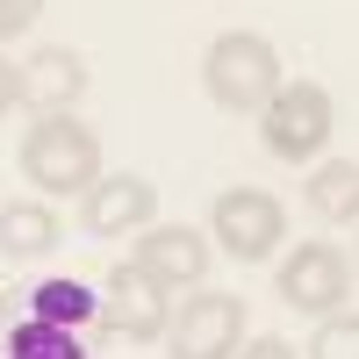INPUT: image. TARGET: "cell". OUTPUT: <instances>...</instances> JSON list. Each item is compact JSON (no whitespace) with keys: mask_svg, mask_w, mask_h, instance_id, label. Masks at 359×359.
I'll list each match as a JSON object with an SVG mask.
<instances>
[{"mask_svg":"<svg viewBox=\"0 0 359 359\" xmlns=\"http://www.w3.org/2000/svg\"><path fill=\"white\" fill-rule=\"evenodd\" d=\"M15 165H22L29 187H36V201H79L101 180V137L86 130L79 115H36V123L22 130Z\"/></svg>","mask_w":359,"mask_h":359,"instance_id":"cell-1","label":"cell"},{"mask_svg":"<svg viewBox=\"0 0 359 359\" xmlns=\"http://www.w3.org/2000/svg\"><path fill=\"white\" fill-rule=\"evenodd\" d=\"M201 86H208V101H216L223 115H259L287 86V72H280V50L266 36L223 29V36L208 43V57H201Z\"/></svg>","mask_w":359,"mask_h":359,"instance_id":"cell-2","label":"cell"},{"mask_svg":"<svg viewBox=\"0 0 359 359\" xmlns=\"http://www.w3.org/2000/svg\"><path fill=\"white\" fill-rule=\"evenodd\" d=\"M331 130H338V108H331V94H323L316 79H287L280 94L259 108L266 151L287 158V165H316L323 151H331Z\"/></svg>","mask_w":359,"mask_h":359,"instance_id":"cell-3","label":"cell"},{"mask_svg":"<svg viewBox=\"0 0 359 359\" xmlns=\"http://www.w3.org/2000/svg\"><path fill=\"white\" fill-rule=\"evenodd\" d=\"M245 345H252L245 294L187 287V302L172 309V331H165V359H237Z\"/></svg>","mask_w":359,"mask_h":359,"instance_id":"cell-4","label":"cell"},{"mask_svg":"<svg viewBox=\"0 0 359 359\" xmlns=\"http://www.w3.org/2000/svg\"><path fill=\"white\" fill-rule=\"evenodd\" d=\"M208 237H216L237 266H259V259H273V245L287 237V208L266 194V187H230V194H216Z\"/></svg>","mask_w":359,"mask_h":359,"instance_id":"cell-5","label":"cell"},{"mask_svg":"<svg viewBox=\"0 0 359 359\" xmlns=\"http://www.w3.org/2000/svg\"><path fill=\"white\" fill-rule=\"evenodd\" d=\"M101 316H108V331L115 338H130V345H165L172 331V294L144 273L137 259H123L108 273V294H101Z\"/></svg>","mask_w":359,"mask_h":359,"instance_id":"cell-6","label":"cell"},{"mask_svg":"<svg viewBox=\"0 0 359 359\" xmlns=\"http://www.w3.org/2000/svg\"><path fill=\"white\" fill-rule=\"evenodd\" d=\"M280 302L287 309H302V316H331V309H345L352 302V259L338 252V245H294L287 259H280Z\"/></svg>","mask_w":359,"mask_h":359,"instance_id":"cell-7","label":"cell"},{"mask_svg":"<svg viewBox=\"0 0 359 359\" xmlns=\"http://www.w3.org/2000/svg\"><path fill=\"white\" fill-rule=\"evenodd\" d=\"M130 259L165 294H187V287H208V259H216V245H208V230H187V223H144Z\"/></svg>","mask_w":359,"mask_h":359,"instance_id":"cell-8","label":"cell"},{"mask_svg":"<svg viewBox=\"0 0 359 359\" xmlns=\"http://www.w3.org/2000/svg\"><path fill=\"white\" fill-rule=\"evenodd\" d=\"M144 223H158V187L144 172H101L79 194V230L86 237H137Z\"/></svg>","mask_w":359,"mask_h":359,"instance_id":"cell-9","label":"cell"},{"mask_svg":"<svg viewBox=\"0 0 359 359\" xmlns=\"http://www.w3.org/2000/svg\"><path fill=\"white\" fill-rule=\"evenodd\" d=\"M86 94V57L72 43H43L36 57L22 65V108H36V115H72Z\"/></svg>","mask_w":359,"mask_h":359,"instance_id":"cell-10","label":"cell"},{"mask_svg":"<svg viewBox=\"0 0 359 359\" xmlns=\"http://www.w3.org/2000/svg\"><path fill=\"white\" fill-rule=\"evenodd\" d=\"M302 201L323 223H359V158H316L302 180Z\"/></svg>","mask_w":359,"mask_h":359,"instance_id":"cell-11","label":"cell"},{"mask_svg":"<svg viewBox=\"0 0 359 359\" xmlns=\"http://www.w3.org/2000/svg\"><path fill=\"white\" fill-rule=\"evenodd\" d=\"M65 223H57V201H8L0 208V259H43Z\"/></svg>","mask_w":359,"mask_h":359,"instance_id":"cell-12","label":"cell"},{"mask_svg":"<svg viewBox=\"0 0 359 359\" xmlns=\"http://www.w3.org/2000/svg\"><path fill=\"white\" fill-rule=\"evenodd\" d=\"M0 359H94L86 352V338L72 331V323H43V316H22L8 345H0Z\"/></svg>","mask_w":359,"mask_h":359,"instance_id":"cell-13","label":"cell"},{"mask_svg":"<svg viewBox=\"0 0 359 359\" xmlns=\"http://www.w3.org/2000/svg\"><path fill=\"white\" fill-rule=\"evenodd\" d=\"M94 309H101V302H94V294H86L72 273H65V280H36V287H29V316H43V323H72V331H79Z\"/></svg>","mask_w":359,"mask_h":359,"instance_id":"cell-14","label":"cell"},{"mask_svg":"<svg viewBox=\"0 0 359 359\" xmlns=\"http://www.w3.org/2000/svg\"><path fill=\"white\" fill-rule=\"evenodd\" d=\"M302 352H309V359H359V316H352V309L316 316V338H309Z\"/></svg>","mask_w":359,"mask_h":359,"instance_id":"cell-15","label":"cell"},{"mask_svg":"<svg viewBox=\"0 0 359 359\" xmlns=\"http://www.w3.org/2000/svg\"><path fill=\"white\" fill-rule=\"evenodd\" d=\"M36 15H43V0H0V43L29 36V29H36Z\"/></svg>","mask_w":359,"mask_h":359,"instance_id":"cell-16","label":"cell"},{"mask_svg":"<svg viewBox=\"0 0 359 359\" xmlns=\"http://www.w3.org/2000/svg\"><path fill=\"white\" fill-rule=\"evenodd\" d=\"M8 108H22V65L0 57V123H8Z\"/></svg>","mask_w":359,"mask_h":359,"instance_id":"cell-17","label":"cell"},{"mask_svg":"<svg viewBox=\"0 0 359 359\" xmlns=\"http://www.w3.org/2000/svg\"><path fill=\"white\" fill-rule=\"evenodd\" d=\"M237 359H294V345H287V338H252Z\"/></svg>","mask_w":359,"mask_h":359,"instance_id":"cell-18","label":"cell"},{"mask_svg":"<svg viewBox=\"0 0 359 359\" xmlns=\"http://www.w3.org/2000/svg\"><path fill=\"white\" fill-rule=\"evenodd\" d=\"M352 266H359V259H352Z\"/></svg>","mask_w":359,"mask_h":359,"instance_id":"cell-19","label":"cell"}]
</instances>
